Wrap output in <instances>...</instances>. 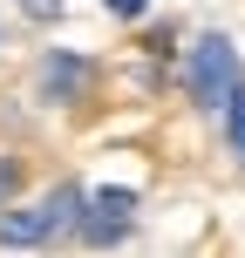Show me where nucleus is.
<instances>
[{
	"label": "nucleus",
	"mask_w": 245,
	"mask_h": 258,
	"mask_svg": "<svg viewBox=\"0 0 245 258\" xmlns=\"http://www.w3.org/2000/svg\"><path fill=\"white\" fill-rule=\"evenodd\" d=\"M82 211H89V190H82V183H55V190L41 197V204H27V211H7V218H0V251L48 245V238L75 231V224H82Z\"/></svg>",
	"instance_id": "f257e3e1"
},
{
	"label": "nucleus",
	"mask_w": 245,
	"mask_h": 258,
	"mask_svg": "<svg viewBox=\"0 0 245 258\" xmlns=\"http://www.w3.org/2000/svg\"><path fill=\"white\" fill-rule=\"evenodd\" d=\"M245 68H238V48L232 34H198L191 54H184V89H191L198 109H211V116H225V102L238 95Z\"/></svg>",
	"instance_id": "f03ea898"
},
{
	"label": "nucleus",
	"mask_w": 245,
	"mask_h": 258,
	"mask_svg": "<svg viewBox=\"0 0 245 258\" xmlns=\"http://www.w3.org/2000/svg\"><path fill=\"white\" fill-rule=\"evenodd\" d=\"M129 218H136V190H89V211H82V224L75 231L89 238V245H116V238L129 231Z\"/></svg>",
	"instance_id": "7ed1b4c3"
},
{
	"label": "nucleus",
	"mask_w": 245,
	"mask_h": 258,
	"mask_svg": "<svg viewBox=\"0 0 245 258\" xmlns=\"http://www.w3.org/2000/svg\"><path fill=\"white\" fill-rule=\"evenodd\" d=\"M95 82V68H89V54H68V48H55L48 61H41V102H82V89Z\"/></svg>",
	"instance_id": "20e7f679"
},
{
	"label": "nucleus",
	"mask_w": 245,
	"mask_h": 258,
	"mask_svg": "<svg viewBox=\"0 0 245 258\" xmlns=\"http://www.w3.org/2000/svg\"><path fill=\"white\" fill-rule=\"evenodd\" d=\"M225 143H232V156L245 163V82H238L232 102H225Z\"/></svg>",
	"instance_id": "39448f33"
},
{
	"label": "nucleus",
	"mask_w": 245,
	"mask_h": 258,
	"mask_svg": "<svg viewBox=\"0 0 245 258\" xmlns=\"http://www.w3.org/2000/svg\"><path fill=\"white\" fill-rule=\"evenodd\" d=\"M109 14H116V21H143V14H150V0H103Z\"/></svg>",
	"instance_id": "423d86ee"
},
{
	"label": "nucleus",
	"mask_w": 245,
	"mask_h": 258,
	"mask_svg": "<svg viewBox=\"0 0 245 258\" xmlns=\"http://www.w3.org/2000/svg\"><path fill=\"white\" fill-rule=\"evenodd\" d=\"M27 14H34V21H62V0H21Z\"/></svg>",
	"instance_id": "0eeeda50"
},
{
	"label": "nucleus",
	"mask_w": 245,
	"mask_h": 258,
	"mask_svg": "<svg viewBox=\"0 0 245 258\" xmlns=\"http://www.w3.org/2000/svg\"><path fill=\"white\" fill-rule=\"evenodd\" d=\"M14 177H21V170H14L7 156H0V204H7V190H14Z\"/></svg>",
	"instance_id": "6e6552de"
}]
</instances>
